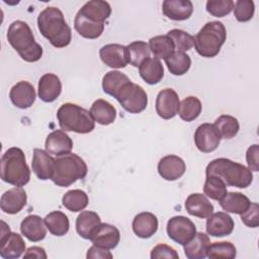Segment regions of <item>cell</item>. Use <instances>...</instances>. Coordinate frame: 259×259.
Segmentation results:
<instances>
[{"label": "cell", "instance_id": "obj_1", "mask_svg": "<svg viewBox=\"0 0 259 259\" xmlns=\"http://www.w3.org/2000/svg\"><path fill=\"white\" fill-rule=\"evenodd\" d=\"M37 28L55 48H65L71 42V27L66 22L63 12L57 7H47L38 14Z\"/></svg>", "mask_w": 259, "mask_h": 259}, {"label": "cell", "instance_id": "obj_2", "mask_svg": "<svg viewBox=\"0 0 259 259\" xmlns=\"http://www.w3.org/2000/svg\"><path fill=\"white\" fill-rule=\"evenodd\" d=\"M7 40L25 62H37L42 57V48L34 40L29 25L22 20H15L9 25Z\"/></svg>", "mask_w": 259, "mask_h": 259}, {"label": "cell", "instance_id": "obj_3", "mask_svg": "<svg viewBox=\"0 0 259 259\" xmlns=\"http://www.w3.org/2000/svg\"><path fill=\"white\" fill-rule=\"evenodd\" d=\"M206 176L220 177L227 186L246 188L253 181L252 171L237 162L227 158H218L209 162L205 168Z\"/></svg>", "mask_w": 259, "mask_h": 259}, {"label": "cell", "instance_id": "obj_4", "mask_svg": "<svg viewBox=\"0 0 259 259\" xmlns=\"http://www.w3.org/2000/svg\"><path fill=\"white\" fill-rule=\"evenodd\" d=\"M1 179L14 186H24L29 182L30 170L26 164L24 153L17 147L9 148L1 158Z\"/></svg>", "mask_w": 259, "mask_h": 259}, {"label": "cell", "instance_id": "obj_5", "mask_svg": "<svg viewBox=\"0 0 259 259\" xmlns=\"http://www.w3.org/2000/svg\"><path fill=\"white\" fill-rule=\"evenodd\" d=\"M88 168L84 160L76 154L69 153L55 159L52 181L60 187H68L79 179L85 178Z\"/></svg>", "mask_w": 259, "mask_h": 259}, {"label": "cell", "instance_id": "obj_6", "mask_svg": "<svg viewBox=\"0 0 259 259\" xmlns=\"http://www.w3.org/2000/svg\"><path fill=\"white\" fill-rule=\"evenodd\" d=\"M57 117L60 127L65 132L88 134L95 127V120L90 111L74 103L68 102L61 105L57 111Z\"/></svg>", "mask_w": 259, "mask_h": 259}, {"label": "cell", "instance_id": "obj_7", "mask_svg": "<svg viewBox=\"0 0 259 259\" xmlns=\"http://www.w3.org/2000/svg\"><path fill=\"white\" fill-rule=\"evenodd\" d=\"M227 38L225 25L221 21L205 23L194 37V47L203 58L215 57Z\"/></svg>", "mask_w": 259, "mask_h": 259}, {"label": "cell", "instance_id": "obj_8", "mask_svg": "<svg viewBox=\"0 0 259 259\" xmlns=\"http://www.w3.org/2000/svg\"><path fill=\"white\" fill-rule=\"evenodd\" d=\"M114 98L130 113H140L148 105V95L140 85L128 81L115 94Z\"/></svg>", "mask_w": 259, "mask_h": 259}, {"label": "cell", "instance_id": "obj_9", "mask_svg": "<svg viewBox=\"0 0 259 259\" xmlns=\"http://www.w3.org/2000/svg\"><path fill=\"white\" fill-rule=\"evenodd\" d=\"M1 239H0V256L4 259L19 258L25 250V243L22 237L10 231L5 222H1Z\"/></svg>", "mask_w": 259, "mask_h": 259}, {"label": "cell", "instance_id": "obj_10", "mask_svg": "<svg viewBox=\"0 0 259 259\" xmlns=\"http://www.w3.org/2000/svg\"><path fill=\"white\" fill-rule=\"evenodd\" d=\"M168 237L179 245H185L196 234V228L193 222L183 215L171 218L167 223Z\"/></svg>", "mask_w": 259, "mask_h": 259}, {"label": "cell", "instance_id": "obj_11", "mask_svg": "<svg viewBox=\"0 0 259 259\" xmlns=\"http://www.w3.org/2000/svg\"><path fill=\"white\" fill-rule=\"evenodd\" d=\"M221 139V135L213 123H202L194 133L195 146L201 153H210L217 150Z\"/></svg>", "mask_w": 259, "mask_h": 259}, {"label": "cell", "instance_id": "obj_12", "mask_svg": "<svg viewBox=\"0 0 259 259\" xmlns=\"http://www.w3.org/2000/svg\"><path fill=\"white\" fill-rule=\"evenodd\" d=\"M179 96L172 88L161 90L156 98V112L163 119L173 118L179 109Z\"/></svg>", "mask_w": 259, "mask_h": 259}, {"label": "cell", "instance_id": "obj_13", "mask_svg": "<svg viewBox=\"0 0 259 259\" xmlns=\"http://www.w3.org/2000/svg\"><path fill=\"white\" fill-rule=\"evenodd\" d=\"M120 240V233L118 229L110 224L101 223L93 232L90 241L93 245L103 249H114Z\"/></svg>", "mask_w": 259, "mask_h": 259}, {"label": "cell", "instance_id": "obj_14", "mask_svg": "<svg viewBox=\"0 0 259 259\" xmlns=\"http://www.w3.org/2000/svg\"><path fill=\"white\" fill-rule=\"evenodd\" d=\"M101 61L112 69L125 68L128 64L126 58V47L119 44H108L99 50Z\"/></svg>", "mask_w": 259, "mask_h": 259}, {"label": "cell", "instance_id": "obj_15", "mask_svg": "<svg viewBox=\"0 0 259 259\" xmlns=\"http://www.w3.org/2000/svg\"><path fill=\"white\" fill-rule=\"evenodd\" d=\"M35 90L27 81H19L13 85L9 92L12 104L20 109L29 108L35 101Z\"/></svg>", "mask_w": 259, "mask_h": 259}, {"label": "cell", "instance_id": "obj_16", "mask_svg": "<svg viewBox=\"0 0 259 259\" xmlns=\"http://www.w3.org/2000/svg\"><path fill=\"white\" fill-rule=\"evenodd\" d=\"M186 170L185 162L176 155H168L163 157L158 163L159 175L168 181H174L183 176Z\"/></svg>", "mask_w": 259, "mask_h": 259}, {"label": "cell", "instance_id": "obj_17", "mask_svg": "<svg viewBox=\"0 0 259 259\" xmlns=\"http://www.w3.org/2000/svg\"><path fill=\"white\" fill-rule=\"evenodd\" d=\"M206 219V232L211 237H225L232 234L235 224L232 217L227 212L218 211Z\"/></svg>", "mask_w": 259, "mask_h": 259}, {"label": "cell", "instance_id": "obj_18", "mask_svg": "<svg viewBox=\"0 0 259 259\" xmlns=\"http://www.w3.org/2000/svg\"><path fill=\"white\" fill-rule=\"evenodd\" d=\"M46 152L54 156H63L71 153L73 149L72 139L65 133V131L57 130L49 134L45 144Z\"/></svg>", "mask_w": 259, "mask_h": 259}, {"label": "cell", "instance_id": "obj_19", "mask_svg": "<svg viewBox=\"0 0 259 259\" xmlns=\"http://www.w3.org/2000/svg\"><path fill=\"white\" fill-rule=\"evenodd\" d=\"M27 196L22 187L15 186L5 191L0 200L1 209L8 214L18 213L26 204Z\"/></svg>", "mask_w": 259, "mask_h": 259}, {"label": "cell", "instance_id": "obj_20", "mask_svg": "<svg viewBox=\"0 0 259 259\" xmlns=\"http://www.w3.org/2000/svg\"><path fill=\"white\" fill-rule=\"evenodd\" d=\"M20 232L27 240L31 242H39L47 236V226L40 217L29 214L22 220L20 224Z\"/></svg>", "mask_w": 259, "mask_h": 259}, {"label": "cell", "instance_id": "obj_21", "mask_svg": "<svg viewBox=\"0 0 259 259\" xmlns=\"http://www.w3.org/2000/svg\"><path fill=\"white\" fill-rule=\"evenodd\" d=\"M38 97L44 102L55 101L62 92V83L60 78L52 73L45 74L38 81Z\"/></svg>", "mask_w": 259, "mask_h": 259}, {"label": "cell", "instance_id": "obj_22", "mask_svg": "<svg viewBox=\"0 0 259 259\" xmlns=\"http://www.w3.org/2000/svg\"><path fill=\"white\" fill-rule=\"evenodd\" d=\"M162 11L171 20L182 21L191 16L193 5L189 0H165L162 4Z\"/></svg>", "mask_w": 259, "mask_h": 259}, {"label": "cell", "instance_id": "obj_23", "mask_svg": "<svg viewBox=\"0 0 259 259\" xmlns=\"http://www.w3.org/2000/svg\"><path fill=\"white\" fill-rule=\"evenodd\" d=\"M55 159L41 149H34L32 155L31 167L33 173L40 180H48L52 178L54 171Z\"/></svg>", "mask_w": 259, "mask_h": 259}, {"label": "cell", "instance_id": "obj_24", "mask_svg": "<svg viewBox=\"0 0 259 259\" xmlns=\"http://www.w3.org/2000/svg\"><path fill=\"white\" fill-rule=\"evenodd\" d=\"M132 226L134 233L139 238L148 239L157 232L158 219L152 212L143 211L135 217Z\"/></svg>", "mask_w": 259, "mask_h": 259}, {"label": "cell", "instance_id": "obj_25", "mask_svg": "<svg viewBox=\"0 0 259 259\" xmlns=\"http://www.w3.org/2000/svg\"><path fill=\"white\" fill-rule=\"evenodd\" d=\"M185 208L190 215L206 219L213 212V205L201 193H192L185 200Z\"/></svg>", "mask_w": 259, "mask_h": 259}, {"label": "cell", "instance_id": "obj_26", "mask_svg": "<svg viewBox=\"0 0 259 259\" xmlns=\"http://www.w3.org/2000/svg\"><path fill=\"white\" fill-rule=\"evenodd\" d=\"M78 12L93 21L104 23L111 14V7L106 1L92 0L86 2Z\"/></svg>", "mask_w": 259, "mask_h": 259}, {"label": "cell", "instance_id": "obj_27", "mask_svg": "<svg viewBox=\"0 0 259 259\" xmlns=\"http://www.w3.org/2000/svg\"><path fill=\"white\" fill-rule=\"evenodd\" d=\"M104 23L93 21L79 12H77L74 20V27L76 31L85 38L88 39H95L98 38L103 30H104Z\"/></svg>", "mask_w": 259, "mask_h": 259}, {"label": "cell", "instance_id": "obj_28", "mask_svg": "<svg viewBox=\"0 0 259 259\" xmlns=\"http://www.w3.org/2000/svg\"><path fill=\"white\" fill-rule=\"evenodd\" d=\"M101 224L100 217L91 210H83L76 219V231L80 237L90 240L93 232Z\"/></svg>", "mask_w": 259, "mask_h": 259}, {"label": "cell", "instance_id": "obj_29", "mask_svg": "<svg viewBox=\"0 0 259 259\" xmlns=\"http://www.w3.org/2000/svg\"><path fill=\"white\" fill-rule=\"evenodd\" d=\"M209 244L210 241L206 234L196 232L194 237L183 245L184 254L188 259H203L207 255Z\"/></svg>", "mask_w": 259, "mask_h": 259}, {"label": "cell", "instance_id": "obj_30", "mask_svg": "<svg viewBox=\"0 0 259 259\" xmlns=\"http://www.w3.org/2000/svg\"><path fill=\"white\" fill-rule=\"evenodd\" d=\"M139 73L147 84L156 85L164 77V67L160 60L149 58L139 67Z\"/></svg>", "mask_w": 259, "mask_h": 259}, {"label": "cell", "instance_id": "obj_31", "mask_svg": "<svg viewBox=\"0 0 259 259\" xmlns=\"http://www.w3.org/2000/svg\"><path fill=\"white\" fill-rule=\"evenodd\" d=\"M219 202L226 212L236 214H242L251 204L250 199L241 192H227Z\"/></svg>", "mask_w": 259, "mask_h": 259}, {"label": "cell", "instance_id": "obj_32", "mask_svg": "<svg viewBox=\"0 0 259 259\" xmlns=\"http://www.w3.org/2000/svg\"><path fill=\"white\" fill-rule=\"evenodd\" d=\"M90 113L93 119L102 125H108L116 118L115 107L104 99L95 100L91 105Z\"/></svg>", "mask_w": 259, "mask_h": 259}, {"label": "cell", "instance_id": "obj_33", "mask_svg": "<svg viewBox=\"0 0 259 259\" xmlns=\"http://www.w3.org/2000/svg\"><path fill=\"white\" fill-rule=\"evenodd\" d=\"M44 221L47 226V229L54 236L62 237L66 235L69 231V228H70L69 219L64 212L60 210H54L48 213L45 217Z\"/></svg>", "mask_w": 259, "mask_h": 259}, {"label": "cell", "instance_id": "obj_34", "mask_svg": "<svg viewBox=\"0 0 259 259\" xmlns=\"http://www.w3.org/2000/svg\"><path fill=\"white\" fill-rule=\"evenodd\" d=\"M148 45L154 58L158 60H165L175 52L174 44L167 34L151 37Z\"/></svg>", "mask_w": 259, "mask_h": 259}, {"label": "cell", "instance_id": "obj_35", "mask_svg": "<svg viewBox=\"0 0 259 259\" xmlns=\"http://www.w3.org/2000/svg\"><path fill=\"white\" fill-rule=\"evenodd\" d=\"M125 47L127 62L134 67H140L147 59L150 58L151 51L146 41L136 40Z\"/></svg>", "mask_w": 259, "mask_h": 259}, {"label": "cell", "instance_id": "obj_36", "mask_svg": "<svg viewBox=\"0 0 259 259\" xmlns=\"http://www.w3.org/2000/svg\"><path fill=\"white\" fill-rule=\"evenodd\" d=\"M165 64L171 74L182 76L190 69L191 59L187 54L175 51L171 56L165 59Z\"/></svg>", "mask_w": 259, "mask_h": 259}, {"label": "cell", "instance_id": "obj_37", "mask_svg": "<svg viewBox=\"0 0 259 259\" xmlns=\"http://www.w3.org/2000/svg\"><path fill=\"white\" fill-rule=\"evenodd\" d=\"M89 202L88 195L85 191L81 189H72L67 191L63 198L62 203L63 205L70 211L77 212L83 210Z\"/></svg>", "mask_w": 259, "mask_h": 259}, {"label": "cell", "instance_id": "obj_38", "mask_svg": "<svg viewBox=\"0 0 259 259\" xmlns=\"http://www.w3.org/2000/svg\"><path fill=\"white\" fill-rule=\"evenodd\" d=\"M201 109L202 105L200 100L195 96H188L180 102L178 114L182 120L190 122L199 116Z\"/></svg>", "mask_w": 259, "mask_h": 259}, {"label": "cell", "instance_id": "obj_39", "mask_svg": "<svg viewBox=\"0 0 259 259\" xmlns=\"http://www.w3.org/2000/svg\"><path fill=\"white\" fill-rule=\"evenodd\" d=\"M128 81H131L130 78L123 73L119 71H109L102 78L103 92L114 97L118 90Z\"/></svg>", "mask_w": 259, "mask_h": 259}, {"label": "cell", "instance_id": "obj_40", "mask_svg": "<svg viewBox=\"0 0 259 259\" xmlns=\"http://www.w3.org/2000/svg\"><path fill=\"white\" fill-rule=\"evenodd\" d=\"M213 124L219 131L221 138L226 140L233 139L235 136H237L240 130V124L238 119L229 114H223L219 116L215 119Z\"/></svg>", "mask_w": 259, "mask_h": 259}, {"label": "cell", "instance_id": "obj_41", "mask_svg": "<svg viewBox=\"0 0 259 259\" xmlns=\"http://www.w3.org/2000/svg\"><path fill=\"white\" fill-rule=\"evenodd\" d=\"M203 192L207 197L220 201L228 192L227 185L218 176H206L203 185Z\"/></svg>", "mask_w": 259, "mask_h": 259}, {"label": "cell", "instance_id": "obj_42", "mask_svg": "<svg viewBox=\"0 0 259 259\" xmlns=\"http://www.w3.org/2000/svg\"><path fill=\"white\" fill-rule=\"evenodd\" d=\"M236 247L231 242H214L209 244L207 249L208 258H224L234 259L236 257Z\"/></svg>", "mask_w": 259, "mask_h": 259}, {"label": "cell", "instance_id": "obj_43", "mask_svg": "<svg viewBox=\"0 0 259 259\" xmlns=\"http://www.w3.org/2000/svg\"><path fill=\"white\" fill-rule=\"evenodd\" d=\"M167 35L172 39L175 50L178 52L185 53L194 46V36L182 29H171L168 31Z\"/></svg>", "mask_w": 259, "mask_h": 259}, {"label": "cell", "instance_id": "obj_44", "mask_svg": "<svg viewBox=\"0 0 259 259\" xmlns=\"http://www.w3.org/2000/svg\"><path fill=\"white\" fill-rule=\"evenodd\" d=\"M234 15L240 22L249 21L255 12V5L252 0H238L234 3Z\"/></svg>", "mask_w": 259, "mask_h": 259}, {"label": "cell", "instance_id": "obj_45", "mask_svg": "<svg viewBox=\"0 0 259 259\" xmlns=\"http://www.w3.org/2000/svg\"><path fill=\"white\" fill-rule=\"evenodd\" d=\"M206 11L214 17H224L231 13L234 8L232 0H208L206 2Z\"/></svg>", "mask_w": 259, "mask_h": 259}, {"label": "cell", "instance_id": "obj_46", "mask_svg": "<svg viewBox=\"0 0 259 259\" xmlns=\"http://www.w3.org/2000/svg\"><path fill=\"white\" fill-rule=\"evenodd\" d=\"M259 206L257 202H251L248 209L241 215L242 222L249 228H257L259 226Z\"/></svg>", "mask_w": 259, "mask_h": 259}, {"label": "cell", "instance_id": "obj_47", "mask_svg": "<svg viewBox=\"0 0 259 259\" xmlns=\"http://www.w3.org/2000/svg\"><path fill=\"white\" fill-rule=\"evenodd\" d=\"M152 259H160V258H168V259H178L179 255L174 248L168 246L166 244H158L151 251Z\"/></svg>", "mask_w": 259, "mask_h": 259}, {"label": "cell", "instance_id": "obj_48", "mask_svg": "<svg viewBox=\"0 0 259 259\" xmlns=\"http://www.w3.org/2000/svg\"><path fill=\"white\" fill-rule=\"evenodd\" d=\"M246 161L248 168L251 171L257 172L259 170V146L257 144L248 148L246 152Z\"/></svg>", "mask_w": 259, "mask_h": 259}, {"label": "cell", "instance_id": "obj_49", "mask_svg": "<svg viewBox=\"0 0 259 259\" xmlns=\"http://www.w3.org/2000/svg\"><path fill=\"white\" fill-rule=\"evenodd\" d=\"M86 258L87 259H95V258H100V259H111L112 258V254L107 250V249H103L100 247H97L95 245H93L92 247H90L87 251L86 254Z\"/></svg>", "mask_w": 259, "mask_h": 259}, {"label": "cell", "instance_id": "obj_50", "mask_svg": "<svg viewBox=\"0 0 259 259\" xmlns=\"http://www.w3.org/2000/svg\"><path fill=\"white\" fill-rule=\"evenodd\" d=\"M24 258H38V259H47V253L45 251L44 248L41 247H37V246H33V247H29L26 252L23 255Z\"/></svg>", "mask_w": 259, "mask_h": 259}]
</instances>
